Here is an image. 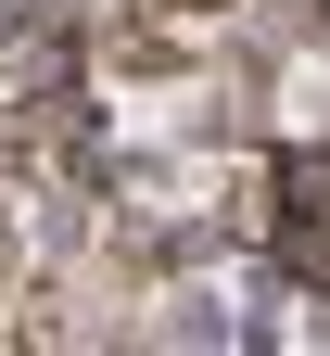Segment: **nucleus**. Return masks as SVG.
Here are the masks:
<instances>
[{
    "label": "nucleus",
    "mask_w": 330,
    "mask_h": 356,
    "mask_svg": "<svg viewBox=\"0 0 330 356\" xmlns=\"http://www.w3.org/2000/svg\"><path fill=\"white\" fill-rule=\"evenodd\" d=\"M153 13H178V26H204V13H242V0H153Z\"/></svg>",
    "instance_id": "nucleus-1"
}]
</instances>
